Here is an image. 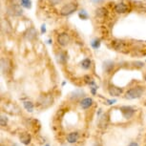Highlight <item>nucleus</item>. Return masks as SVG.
Segmentation results:
<instances>
[{"label":"nucleus","mask_w":146,"mask_h":146,"mask_svg":"<svg viewBox=\"0 0 146 146\" xmlns=\"http://www.w3.org/2000/svg\"><path fill=\"white\" fill-rule=\"evenodd\" d=\"M143 93H144V87L140 86V85H136V86L130 88L125 93L124 98L129 100H136V98H139L143 95Z\"/></svg>","instance_id":"obj_1"},{"label":"nucleus","mask_w":146,"mask_h":146,"mask_svg":"<svg viewBox=\"0 0 146 146\" xmlns=\"http://www.w3.org/2000/svg\"><path fill=\"white\" fill-rule=\"evenodd\" d=\"M78 9V2H69V3L65 4L59 11L60 15L62 16H69L73 15L74 13L76 12Z\"/></svg>","instance_id":"obj_2"},{"label":"nucleus","mask_w":146,"mask_h":146,"mask_svg":"<svg viewBox=\"0 0 146 146\" xmlns=\"http://www.w3.org/2000/svg\"><path fill=\"white\" fill-rule=\"evenodd\" d=\"M21 5L16 4V3H11L9 6L7 7V15H9L10 16H15V17H19L23 15V10H22Z\"/></svg>","instance_id":"obj_3"},{"label":"nucleus","mask_w":146,"mask_h":146,"mask_svg":"<svg viewBox=\"0 0 146 146\" xmlns=\"http://www.w3.org/2000/svg\"><path fill=\"white\" fill-rule=\"evenodd\" d=\"M56 42L60 47H67L71 42V36L68 33H60L56 35Z\"/></svg>","instance_id":"obj_4"},{"label":"nucleus","mask_w":146,"mask_h":146,"mask_svg":"<svg viewBox=\"0 0 146 146\" xmlns=\"http://www.w3.org/2000/svg\"><path fill=\"white\" fill-rule=\"evenodd\" d=\"M0 67H1V72L3 75H8L12 71V62L8 57H1L0 60Z\"/></svg>","instance_id":"obj_5"},{"label":"nucleus","mask_w":146,"mask_h":146,"mask_svg":"<svg viewBox=\"0 0 146 146\" xmlns=\"http://www.w3.org/2000/svg\"><path fill=\"white\" fill-rule=\"evenodd\" d=\"M111 45L113 47V49H115L117 52H125L127 50V43L126 41L122 39H115L112 41Z\"/></svg>","instance_id":"obj_6"},{"label":"nucleus","mask_w":146,"mask_h":146,"mask_svg":"<svg viewBox=\"0 0 146 146\" xmlns=\"http://www.w3.org/2000/svg\"><path fill=\"white\" fill-rule=\"evenodd\" d=\"M23 36L27 41H29V42H33V41H35L37 37L36 29L34 28V27H30V28L27 29L25 31V33L23 34Z\"/></svg>","instance_id":"obj_7"},{"label":"nucleus","mask_w":146,"mask_h":146,"mask_svg":"<svg viewBox=\"0 0 146 146\" xmlns=\"http://www.w3.org/2000/svg\"><path fill=\"white\" fill-rule=\"evenodd\" d=\"M114 11L115 13H118V15H124L129 12V6L125 2H117L115 4Z\"/></svg>","instance_id":"obj_8"},{"label":"nucleus","mask_w":146,"mask_h":146,"mask_svg":"<svg viewBox=\"0 0 146 146\" xmlns=\"http://www.w3.org/2000/svg\"><path fill=\"white\" fill-rule=\"evenodd\" d=\"M108 10H107V8L105 7H98L96 8V11H95V15H96V20H105L107 18V16H108Z\"/></svg>","instance_id":"obj_9"},{"label":"nucleus","mask_w":146,"mask_h":146,"mask_svg":"<svg viewBox=\"0 0 146 146\" xmlns=\"http://www.w3.org/2000/svg\"><path fill=\"white\" fill-rule=\"evenodd\" d=\"M1 31L3 34L6 35H12L13 33V26L11 22L7 18L1 19Z\"/></svg>","instance_id":"obj_10"},{"label":"nucleus","mask_w":146,"mask_h":146,"mask_svg":"<svg viewBox=\"0 0 146 146\" xmlns=\"http://www.w3.org/2000/svg\"><path fill=\"white\" fill-rule=\"evenodd\" d=\"M120 112L126 119H129V118L133 117V115H135V113H136V110L131 106H121Z\"/></svg>","instance_id":"obj_11"},{"label":"nucleus","mask_w":146,"mask_h":146,"mask_svg":"<svg viewBox=\"0 0 146 146\" xmlns=\"http://www.w3.org/2000/svg\"><path fill=\"white\" fill-rule=\"evenodd\" d=\"M38 104L40 106L44 107V108H47V107H49L53 104V98L49 95L40 96L39 100H38Z\"/></svg>","instance_id":"obj_12"},{"label":"nucleus","mask_w":146,"mask_h":146,"mask_svg":"<svg viewBox=\"0 0 146 146\" xmlns=\"http://www.w3.org/2000/svg\"><path fill=\"white\" fill-rule=\"evenodd\" d=\"M108 93L112 96H119L123 94V88L115 86V85H109Z\"/></svg>","instance_id":"obj_13"},{"label":"nucleus","mask_w":146,"mask_h":146,"mask_svg":"<svg viewBox=\"0 0 146 146\" xmlns=\"http://www.w3.org/2000/svg\"><path fill=\"white\" fill-rule=\"evenodd\" d=\"M93 104H94V100L92 98H84L79 102V105H80V107L83 110H87L91 108L93 106Z\"/></svg>","instance_id":"obj_14"},{"label":"nucleus","mask_w":146,"mask_h":146,"mask_svg":"<svg viewBox=\"0 0 146 146\" xmlns=\"http://www.w3.org/2000/svg\"><path fill=\"white\" fill-rule=\"evenodd\" d=\"M19 139H20L21 143H23L24 145H29L31 143V140H32V137L31 135L27 132H22L19 135Z\"/></svg>","instance_id":"obj_15"},{"label":"nucleus","mask_w":146,"mask_h":146,"mask_svg":"<svg viewBox=\"0 0 146 146\" xmlns=\"http://www.w3.org/2000/svg\"><path fill=\"white\" fill-rule=\"evenodd\" d=\"M79 139V134L78 132H71L67 135V141L71 144L76 143Z\"/></svg>","instance_id":"obj_16"},{"label":"nucleus","mask_w":146,"mask_h":146,"mask_svg":"<svg viewBox=\"0 0 146 146\" xmlns=\"http://www.w3.org/2000/svg\"><path fill=\"white\" fill-rule=\"evenodd\" d=\"M108 115L107 114H103L98 119V126L100 128H106L107 125H108Z\"/></svg>","instance_id":"obj_17"},{"label":"nucleus","mask_w":146,"mask_h":146,"mask_svg":"<svg viewBox=\"0 0 146 146\" xmlns=\"http://www.w3.org/2000/svg\"><path fill=\"white\" fill-rule=\"evenodd\" d=\"M115 62L114 61H111V60H108V61H105L104 62V65H103V69L104 71L106 72L107 74H110L111 72L113 71V69L115 68Z\"/></svg>","instance_id":"obj_18"},{"label":"nucleus","mask_w":146,"mask_h":146,"mask_svg":"<svg viewBox=\"0 0 146 146\" xmlns=\"http://www.w3.org/2000/svg\"><path fill=\"white\" fill-rule=\"evenodd\" d=\"M92 66V60L90 58H84L82 61L80 62V67L83 69V70H89Z\"/></svg>","instance_id":"obj_19"},{"label":"nucleus","mask_w":146,"mask_h":146,"mask_svg":"<svg viewBox=\"0 0 146 146\" xmlns=\"http://www.w3.org/2000/svg\"><path fill=\"white\" fill-rule=\"evenodd\" d=\"M23 106H24V108L26 109V111H28L29 113L34 112L35 105H34V103H33L32 101H30V100L23 101Z\"/></svg>","instance_id":"obj_20"},{"label":"nucleus","mask_w":146,"mask_h":146,"mask_svg":"<svg viewBox=\"0 0 146 146\" xmlns=\"http://www.w3.org/2000/svg\"><path fill=\"white\" fill-rule=\"evenodd\" d=\"M84 81H85V83H86V84L90 85V87L96 86L95 80H94V78L91 76H84Z\"/></svg>","instance_id":"obj_21"},{"label":"nucleus","mask_w":146,"mask_h":146,"mask_svg":"<svg viewBox=\"0 0 146 146\" xmlns=\"http://www.w3.org/2000/svg\"><path fill=\"white\" fill-rule=\"evenodd\" d=\"M100 43H101V40L100 38H95V39L92 40V42H91V46H92L93 49H95V50H98V48L100 47Z\"/></svg>","instance_id":"obj_22"},{"label":"nucleus","mask_w":146,"mask_h":146,"mask_svg":"<svg viewBox=\"0 0 146 146\" xmlns=\"http://www.w3.org/2000/svg\"><path fill=\"white\" fill-rule=\"evenodd\" d=\"M20 5L25 9L32 8V0H20Z\"/></svg>","instance_id":"obj_23"},{"label":"nucleus","mask_w":146,"mask_h":146,"mask_svg":"<svg viewBox=\"0 0 146 146\" xmlns=\"http://www.w3.org/2000/svg\"><path fill=\"white\" fill-rule=\"evenodd\" d=\"M83 91H81V90H76V91H75V92H73L71 94V96H70V98H80V96L83 95Z\"/></svg>","instance_id":"obj_24"},{"label":"nucleus","mask_w":146,"mask_h":146,"mask_svg":"<svg viewBox=\"0 0 146 146\" xmlns=\"http://www.w3.org/2000/svg\"><path fill=\"white\" fill-rule=\"evenodd\" d=\"M78 16L81 19H83V20H86V19H88V17H89V15H88V13L85 10H81L80 12L78 13Z\"/></svg>","instance_id":"obj_25"},{"label":"nucleus","mask_w":146,"mask_h":146,"mask_svg":"<svg viewBox=\"0 0 146 146\" xmlns=\"http://www.w3.org/2000/svg\"><path fill=\"white\" fill-rule=\"evenodd\" d=\"M0 124H1L2 127H5V126L8 124V117L6 115H1V118H0Z\"/></svg>","instance_id":"obj_26"},{"label":"nucleus","mask_w":146,"mask_h":146,"mask_svg":"<svg viewBox=\"0 0 146 146\" xmlns=\"http://www.w3.org/2000/svg\"><path fill=\"white\" fill-rule=\"evenodd\" d=\"M63 0H48V2L50 3L51 5H53V6H56V5L60 4Z\"/></svg>","instance_id":"obj_27"},{"label":"nucleus","mask_w":146,"mask_h":146,"mask_svg":"<svg viewBox=\"0 0 146 146\" xmlns=\"http://www.w3.org/2000/svg\"><path fill=\"white\" fill-rule=\"evenodd\" d=\"M133 64H134V66L136 68H142V67H144V63L141 62V61H136V62H134Z\"/></svg>","instance_id":"obj_28"},{"label":"nucleus","mask_w":146,"mask_h":146,"mask_svg":"<svg viewBox=\"0 0 146 146\" xmlns=\"http://www.w3.org/2000/svg\"><path fill=\"white\" fill-rule=\"evenodd\" d=\"M41 32H42V33H45V32H46L45 25H42V26H41Z\"/></svg>","instance_id":"obj_29"},{"label":"nucleus","mask_w":146,"mask_h":146,"mask_svg":"<svg viewBox=\"0 0 146 146\" xmlns=\"http://www.w3.org/2000/svg\"><path fill=\"white\" fill-rule=\"evenodd\" d=\"M128 146H139V144L137 142H131Z\"/></svg>","instance_id":"obj_30"},{"label":"nucleus","mask_w":146,"mask_h":146,"mask_svg":"<svg viewBox=\"0 0 146 146\" xmlns=\"http://www.w3.org/2000/svg\"><path fill=\"white\" fill-rule=\"evenodd\" d=\"M143 78H144V80L146 81V73L144 74V76H143Z\"/></svg>","instance_id":"obj_31"},{"label":"nucleus","mask_w":146,"mask_h":146,"mask_svg":"<svg viewBox=\"0 0 146 146\" xmlns=\"http://www.w3.org/2000/svg\"><path fill=\"white\" fill-rule=\"evenodd\" d=\"M94 146H101V145H100V144H98V143H96V144H95Z\"/></svg>","instance_id":"obj_32"},{"label":"nucleus","mask_w":146,"mask_h":146,"mask_svg":"<svg viewBox=\"0 0 146 146\" xmlns=\"http://www.w3.org/2000/svg\"><path fill=\"white\" fill-rule=\"evenodd\" d=\"M12 146H18V145H17V144H15H15H13Z\"/></svg>","instance_id":"obj_33"},{"label":"nucleus","mask_w":146,"mask_h":146,"mask_svg":"<svg viewBox=\"0 0 146 146\" xmlns=\"http://www.w3.org/2000/svg\"><path fill=\"white\" fill-rule=\"evenodd\" d=\"M46 146H50V145H49V144H47V145H46Z\"/></svg>","instance_id":"obj_34"}]
</instances>
